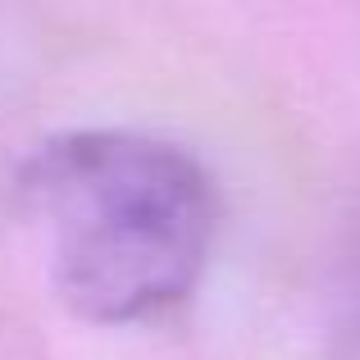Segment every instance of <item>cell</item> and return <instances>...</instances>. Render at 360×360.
<instances>
[{
	"label": "cell",
	"instance_id": "6da1fadb",
	"mask_svg": "<svg viewBox=\"0 0 360 360\" xmlns=\"http://www.w3.org/2000/svg\"><path fill=\"white\" fill-rule=\"evenodd\" d=\"M46 274L87 324H146L196 292L214 251L210 174L150 132L55 137L27 169Z\"/></svg>",
	"mask_w": 360,
	"mask_h": 360
},
{
	"label": "cell",
	"instance_id": "7a4b0ae2",
	"mask_svg": "<svg viewBox=\"0 0 360 360\" xmlns=\"http://www.w3.org/2000/svg\"><path fill=\"white\" fill-rule=\"evenodd\" d=\"M338 360H360V292H356V306L342 324V342H338Z\"/></svg>",
	"mask_w": 360,
	"mask_h": 360
}]
</instances>
